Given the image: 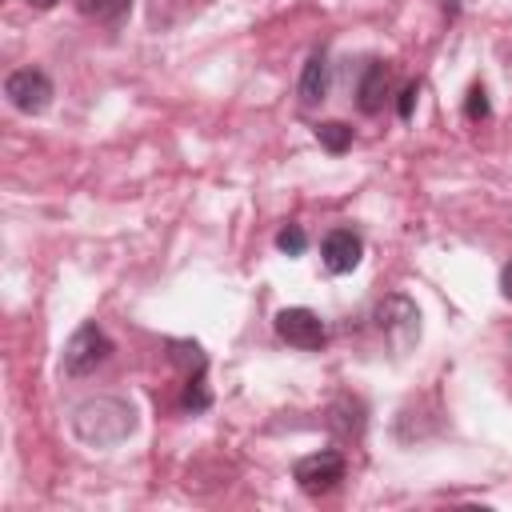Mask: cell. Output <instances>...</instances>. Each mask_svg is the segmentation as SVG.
Masks as SVG:
<instances>
[{
  "label": "cell",
  "instance_id": "obj_17",
  "mask_svg": "<svg viewBox=\"0 0 512 512\" xmlns=\"http://www.w3.org/2000/svg\"><path fill=\"white\" fill-rule=\"evenodd\" d=\"M444 16L456 20V16H460V0H444Z\"/></svg>",
  "mask_w": 512,
  "mask_h": 512
},
{
  "label": "cell",
  "instance_id": "obj_7",
  "mask_svg": "<svg viewBox=\"0 0 512 512\" xmlns=\"http://www.w3.org/2000/svg\"><path fill=\"white\" fill-rule=\"evenodd\" d=\"M360 256H364V240H360L352 228H332V232L324 236V244H320V260H324V268L336 272V276L352 272V268L360 264Z\"/></svg>",
  "mask_w": 512,
  "mask_h": 512
},
{
  "label": "cell",
  "instance_id": "obj_4",
  "mask_svg": "<svg viewBox=\"0 0 512 512\" xmlns=\"http://www.w3.org/2000/svg\"><path fill=\"white\" fill-rule=\"evenodd\" d=\"M4 96H8V104H12L16 112L40 116V112L52 104L56 88H52V80H48L44 68H16V72H8V80H4Z\"/></svg>",
  "mask_w": 512,
  "mask_h": 512
},
{
  "label": "cell",
  "instance_id": "obj_6",
  "mask_svg": "<svg viewBox=\"0 0 512 512\" xmlns=\"http://www.w3.org/2000/svg\"><path fill=\"white\" fill-rule=\"evenodd\" d=\"M276 336L300 352H316V348H324L328 328L312 308H284V312H276Z\"/></svg>",
  "mask_w": 512,
  "mask_h": 512
},
{
  "label": "cell",
  "instance_id": "obj_11",
  "mask_svg": "<svg viewBox=\"0 0 512 512\" xmlns=\"http://www.w3.org/2000/svg\"><path fill=\"white\" fill-rule=\"evenodd\" d=\"M180 404H184L188 412H204V408L212 404V392H208V384H204V372H188V380H184V396H180Z\"/></svg>",
  "mask_w": 512,
  "mask_h": 512
},
{
  "label": "cell",
  "instance_id": "obj_2",
  "mask_svg": "<svg viewBox=\"0 0 512 512\" xmlns=\"http://www.w3.org/2000/svg\"><path fill=\"white\" fill-rule=\"evenodd\" d=\"M372 320H376L380 336L388 340V348H392L396 356H404V352H412V348H416V340H420V308H416L404 292L384 296V300L376 304Z\"/></svg>",
  "mask_w": 512,
  "mask_h": 512
},
{
  "label": "cell",
  "instance_id": "obj_1",
  "mask_svg": "<svg viewBox=\"0 0 512 512\" xmlns=\"http://www.w3.org/2000/svg\"><path fill=\"white\" fill-rule=\"evenodd\" d=\"M72 432L88 448H116L136 432V412L120 396H92L72 408Z\"/></svg>",
  "mask_w": 512,
  "mask_h": 512
},
{
  "label": "cell",
  "instance_id": "obj_10",
  "mask_svg": "<svg viewBox=\"0 0 512 512\" xmlns=\"http://www.w3.org/2000/svg\"><path fill=\"white\" fill-rule=\"evenodd\" d=\"M316 140H320L328 152H344V148L352 144V128H348L344 120H324V124H316Z\"/></svg>",
  "mask_w": 512,
  "mask_h": 512
},
{
  "label": "cell",
  "instance_id": "obj_8",
  "mask_svg": "<svg viewBox=\"0 0 512 512\" xmlns=\"http://www.w3.org/2000/svg\"><path fill=\"white\" fill-rule=\"evenodd\" d=\"M388 92H392V68H388L384 60H372V64L364 68L360 84H356V104H360V112H364V116H376V112L384 108Z\"/></svg>",
  "mask_w": 512,
  "mask_h": 512
},
{
  "label": "cell",
  "instance_id": "obj_12",
  "mask_svg": "<svg viewBox=\"0 0 512 512\" xmlns=\"http://www.w3.org/2000/svg\"><path fill=\"white\" fill-rule=\"evenodd\" d=\"M276 248H280L284 256H304V248H308L304 228H300V224H284V228L276 232Z\"/></svg>",
  "mask_w": 512,
  "mask_h": 512
},
{
  "label": "cell",
  "instance_id": "obj_5",
  "mask_svg": "<svg viewBox=\"0 0 512 512\" xmlns=\"http://www.w3.org/2000/svg\"><path fill=\"white\" fill-rule=\"evenodd\" d=\"M292 476H296L300 492H308V496H324V492H332V488L344 480V456H340L336 448L308 452V456L296 460Z\"/></svg>",
  "mask_w": 512,
  "mask_h": 512
},
{
  "label": "cell",
  "instance_id": "obj_18",
  "mask_svg": "<svg viewBox=\"0 0 512 512\" xmlns=\"http://www.w3.org/2000/svg\"><path fill=\"white\" fill-rule=\"evenodd\" d=\"M28 4H32V8H36V12H48V8H56V4H60V0H28Z\"/></svg>",
  "mask_w": 512,
  "mask_h": 512
},
{
  "label": "cell",
  "instance_id": "obj_15",
  "mask_svg": "<svg viewBox=\"0 0 512 512\" xmlns=\"http://www.w3.org/2000/svg\"><path fill=\"white\" fill-rule=\"evenodd\" d=\"M416 100H420V84L412 80V84H404V88H400V100H396V112H400V120H412V108H416Z\"/></svg>",
  "mask_w": 512,
  "mask_h": 512
},
{
  "label": "cell",
  "instance_id": "obj_16",
  "mask_svg": "<svg viewBox=\"0 0 512 512\" xmlns=\"http://www.w3.org/2000/svg\"><path fill=\"white\" fill-rule=\"evenodd\" d=\"M500 292H504V300H512V260H508L504 272H500Z\"/></svg>",
  "mask_w": 512,
  "mask_h": 512
},
{
  "label": "cell",
  "instance_id": "obj_14",
  "mask_svg": "<svg viewBox=\"0 0 512 512\" xmlns=\"http://www.w3.org/2000/svg\"><path fill=\"white\" fill-rule=\"evenodd\" d=\"M488 112H492V104H488L484 84H472L468 96H464V116H468L472 124H480V120H488Z\"/></svg>",
  "mask_w": 512,
  "mask_h": 512
},
{
  "label": "cell",
  "instance_id": "obj_13",
  "mask_svg": "<svg viewBox=\"0 0 512 512\" xmlns=\"http://www.w3.org/2000/svg\"><path fill=\"white\" fill-rule=\"evenodd\" d=\"M80 8L96 20H120L132 8V0H80Z\"/></svg>",
  "mask_w": 512,
  "mask_h": 512
},
{
  "label": "cell",
  "instance_id": "obj_9",
  "mask_svg": "<svg viewBox=\"0 0 512 512\" xmlns=\"http://www.w3.org/2000/svg\"><path fill=\"white\" fill-rule=\"evenodd\" d=\"M296 96H300V104H304V108H316V104L328 96V52H324V48H316V52L304 60V68H300V84H296Z\"/></svg>",
  "mask_w": 512,
  "mask_h": 512
},
{
  "label": "cell",
  "instance_id": "obj_3",
  "mask_svg": "<svg viewBox=\"0 0 512 512\" xmlns=\"http://www.w3.org/2000/svg\"><path fill=\"white\" fill-rule=\"evenodd\" d=\"M112 356V340L96 320H84L64 344V376H92Z\"/></svg>",
  "mask_w": 512,
  "mask_h": 512
}]
</instances>
